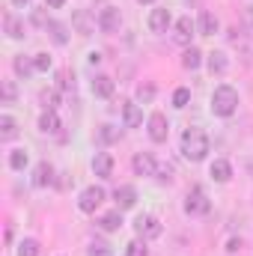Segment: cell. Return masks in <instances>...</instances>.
I'll list each match as a JSON object with an SVG mask.
<instances>
[{
  "instance_id": "cell-1",
  "label": "cell",
  "mask_w": 253,
  "mask_h": 256,
  "mask_svg": "<svg viewBox=\"0 0 253 256\" xmlns=\"http://www.w3.org/2000/svg\"><path fill=\"white\" fill-rule=\"evenodd\" d=\"M236 110H238V90L230 86V84L214 86V92H212V114L226 120V116H232Z\"/></svg>"
},
{
  "instance_id": "cell-2",
  "label": "cell",
  "mask_w": 253,
  "mask_h": 256,
  "mask_svg": "<svg viewBox=\"0 0 253 256\" xmlns=\"http://www.w3.org/2000/svg\"><path fill=\"white\" fill-rule=\"evenodd\" d=\"M182 155H185L188 161H194V164L206 161V155H208V137H206V131L188 128V131L182 134Z\"/></svg>"
},
{
  "instance_id": "cell-3",
  "label": "cell",
  "mask_w": 253,
  "mask_h": 256,
  "mask_svg": "<svg viewBox=\"0 0 253 256\" xmlns=\"http://www.w3.org/2000/svg\"><path fill=\"white\" fill-rule=\"evenodd\" d=\"M208 208H212V200H208V194L202 188H190L185 194V214L200 218V214H208Z\"/></svg>"
},
{
  "instance_id": "cell-4",
  "label": "cell",
  "mask_w": 253,
  "mask_h": 256,
  "mask_svg": "<svg viewBox=\"0 0 253 256\" xmlns=\"http://www.w3.org/2000/svg\"><path fill=\"white\" fill-rule=\"evenodd\" d=\"M134 232H137L143 242H149V238H158V236L164 232V226H161V220H158L155 214H140V218L134 220Z\"/></svg>"
},
{
  "instance_id": "cell-5",
  "label": "cell",
  "mask_w": 253,
  "mask_h": 256,
  "mask_svg": "<svg viewBox=\"0 0 253 256\" xmlns=\"http://www.w3.org/2000/svg\"><path fill=\"white\" fill-rule=\"evenodd\" d=\"M104 196H108V194H104V188H102V185H90L86 191L78 196V208H80L84 214H92V212L104 202Z\"/></svg>"
},
{
  "instance_id": "cell-6",
  "label": "cell",
  "mask_w": 253,
  "mask_h": 256,
  "mask_svg": "<svg viewBox=\"0 0 253 256\" xmlns=\"http://www.w3.org/2000/svg\"><path fill=\"white\" fill-rule=\"evenodd\" d=\"M120 27H122V12H120V6H104V9L98 12V30H102V33H120Z\"/></svg>"
},
{
  "instance_id": "cell-7",
  "label": "cell",
  "mask_w": 253,
  "mask_h": 256,
  "mask_svg": "<svg viewBox=\"0 0 253 256\" xmlns=\"http://www.w3.org/2000/svg\"><path fill=\"white\" fill-rule=\"evenodd\" d=\"M194 33H196V24L190 21L188 15H185V18H179V21L173 24V42H176V45H182V48H190Z\"/></svg>"
},
{
  "instance_id": "cell-8",
  "label": "cell",
  "mask_w": 253,
  "mask_h": 256,
  "mask_svg": "<svg viewBox=\"0 0 253 256\" xmlns=\"http://www.w3.org/2000/svg\"><path fill=\"white\" fill-rule=\"evenodd\" d=\"M146 126H149V140H152V143H164V140H167V134H170V122H167L164 114L155 110V114L149 116Z\"/></svg>"
},
{
  "instance_id": "cell-9",
  "label": "cell",
  "mask_w": 253,
  "mask_h": 256,
  "mask_svg": "<svg viewBox=\"0 0 253 256\" xmlns=\"http://www.w3.org/2000/svg\"><path fill=\"white\" fill-rule=\"evenodd\" d=\"M131 167H134V173H137V176H155V170H158V164H155L152 152H137V155L131 158Z\"/></svg>"
},
{
  "instance_id": "cell-10",
  "label": "cell",
  "mask_w": 253,
  "mask_h": 256,
  "mask_svg": "<svg viewBox=\"0 0 253 256\" xmlns=\"http://www.w3.org/2000/svg\"><path fill=\"white\" fill-rule=\"evenodd\" d=\"M114 200H116V208H120V212H128V208L137 206V191H134L131 185H120V188L114 191Z\"/></svg>"
},
{
  "instance_id": "cell-11",
  "label": "cell",
  "mask_w": 253,
  "mask_h": 256,
  "mask_svg": "<svg viewBox=\"0 0 253 256\" xmlns=\"http://www.w3.org/2000/svg\"><path fill=\"white\" fill-rule=\"evenodd\" d=\"M72 24H74V30H78L80 36H90V33L96 30L98 18H90V12H86V9H78V12L72 15Z\"/></svg>"
},
{
  "instance_id": "cell-12",
  "label": "cell",
  "mask_w": 253,
  "mask_h": 256,
  "mask_svg": "<svg viewBox=\"0 0 253 256\" xmlns=\"http://www.w3.org/2000/svg\"><path fill=\"white\" fill-rule=\"evenodd\" d=\"M92 173H96L98 179L114 176V155H110V152H98V155L92 158Z\"/></svg>"
},
{
  "instance_id": "cell-13",
  "label": "cell",
  "mask_w": 253,
  "mask_h": 256,
  "mask_svg": "<svg viewBox=\"0 0 253 256\" xmlns=\"http://www.w3.org/2000/svg\"><path fill=\"white\" fill-rule=\"evenodd\" d=\"M48 185H54V167L48 161H39L33 170V188H48Z\"/></svg>"
},
{
  "instance_id": "cell-14",
  "label": "cell",
  "mask_w": 253,
  "mask_h": 256,
  "mask_svg": "<svg viewBox=\"0 0 253 256\" xmlns=\"http://www.w3.org/2000/svg\"><path fill=\"white\" fill-rule=\"evenodd\" d=\"M122 122H126V128L143 126V110H140L137 102H126V104H122Z\"/></svg>"
},
{
  "instance_id": "cell-15",
  "label": "cell",
  "mask_w": 253,
  "mask_h": 256,
  "mask_svg": "<svg viewBox=\"0 0 253 256\" xmlns=\"http://www.w3.org/2000/svg\"><path fill=\"white\" fill-rule=\"evenodd\" d=\"M208 176L214 179V182H230L232 179V164L230 161H224V158H218V161H212V167H208Z\"/></svg>"
},
{
  "instance_id": "cell-16",
  "label": "cell",
  "mask_w": 253,
  "mask_h": 256,
  "mask_svg": "<svg viewBox=\"0 0 253 256\" xmlns=\"http://www.w3.org/2000/svg\"><path fill=\"white\" fill-rule=\"evenodd\" d=\"M170 27V12L167 9H152L149 12V30L152 33H167Z\"/></svg>"
},
{
  "instance_id": "cell-17",
  "label": "cell",
  "mask_w": 253,
  "mask_h": 256,
  "mask_svg": "<svg viewBox=\"0 0 253 256\" xmlns=\"http://www.w3.org/2000/svg\"><path fill=\"white\" fill-rule=\"evenodd\" d=\"M196 30H200V36H214V33L220 30L218 15H214V12H202V15H200V21H196Z\"/></svg>"
},
{
  "instance_id": "cell-18",
  "label": "cell",
  "mask_w": 253,
  "mask_h": 256,
  "mask_svg": "<svg viewBox=\"0 0 253 256\" xmlns=\"http://www.w3.org/2000/svg\"><path fill=\"white\" fill-rule=\"evenodd\" d=\"M206 66H208L212 74H224L230 68V60H226L224 51H212V54H206Z\"/></svg>"
},
{
  "instance_id": "cell-19",
  "label": "cell",
  "mask_w": 253,
  "mask_h": 256,
  "mask_svg": "<svg viewBox=\"0 0 253 256\" xmlns=\"http://www.w3.org/2000/svg\"><path fill=\"white\" fill-rule=\"evenodd\" d=\"M114 78H108V74H96V80H92V92L98 96V98H110L114 96Z\"/></svg>"
},
{
  "instance_id": "cell-20",
  "label": "cell",
  "mask_w": 253,
  "mask_h": 256,
  "mask_svg": "<svg viewBox=\"0 0 253 256\" xmlns=\"http://www.w3.org/2000/svg\"><path fill=\"white\" fill-rule=\"evenodd\" d=\"M98 226H102L104 232H116V230L122 226V212H120V208H114V212L102 214V218H98Z\"/></svg>"
},
{
  "instance_id": "cell-21",
  "label": "cell",
  "mask_w": 253,
  "mask_h": 256,
  "mask_svg": "<svg viewBox=\"0 0 253 256\" xmlns=\"http://www.w3.org/2000/svg\"><path fill=\"white\" fill-rule=\"evenodd\" d=\"M48 36H51V42L54 45H66L68 42V27H66L63 21H48Z\"/></svg>"
},
{
  "instance_id": "cell-22",
  "label": "cell",
  "mask_w": 253,
  "mask_h": 256,
  "mask_svg": "<svg viewBox=\"0 0 253 256\" xmlns=\"http://www.w3.org/2000/svg\"><path fill=\"white\" fill-rule=\"evenodd\" d=\"M39 131H42V134H60V116H57L54 110H45V114L39 116Z\"/></svg>"
},
{
  "instance_id": "cell-23",
  "label": "cell",
  "mask_w": 253,
  "mask_h": 256,
  "mask_svg": "<svg viewBox=\"0 0 253 256\" xmlns=\"http://www.w3.org/2000/svg\"><path fill=\"white\" fill-rule=\"evenodd\" d=\"M3 24H6V36H9V39H24V21H21L18 15L9 12V15L3 18Z\"/></svg>"
},
{
  "instance_id": "cell-24",
  "label": "cell",
  "mask_w": 253,
  "mask_h": 256,
  "mask_svg": "<svg viewBox=\"0 0 253 256\" xmlns=\"http://www.w3.org/2000/svg\"><path fill=\"white\" fill-rule=\"evenodd\" d=\"M182 66H185L188 72H196V68L202 66V51H200V48H194V45L185 48V54H182Z\"/></svg>"
},
{
  "instance_id": "cell-25",
  "label": "cell",
  "mask_w": 253,
  "mask_h": 256,
  "mask_svg": "<svg viewBox=\"0 0 253 256\" xmlns=\"http://www.w3.org/2000/svg\"><path fill=\"white\" fill-rule=\"evenodd\" d=\"M15 137H18V122L9 114H3L0 116V140H15Z\"/></svg>"
},
{
  "instance_id": "cell-26",
  "label": "cell",
  "mask_w": 253,
  "mask_h": 256,
  "mask_svg": "<svg viewBox=\"0 0 253 256\" xmlns=\"http://www.w3.org/2000/svg\"><path fill=\"white\" fill-rule=\"evenodd\" d=\"M12 68H15V74H18V78H30V74L36 72V68H33V60H27L24 54L12 60Z\"/></svg>"
},
{
  "instance_id": "cell-27",
  "label": "cell",
  "mask_w": 253,
  "mask_h": 256,
  "mask_svg": "<svg viewBox=\"0 0 253 256\" xmlns=\"http://www.w3.org/2000/svg\"><path fill=\"white\" fill-rule=\"evenodd\" d=\"M9 167L21 173V170L27 167V149H12V152H9Z\"/></svg>"
},
{
  "instance_id": "cell-28",
  "label": "cell",
  "mask_w": 253,
  "mask_h": 256,
  "mask_svg": "<svg viewBox=\"0 0 253 256\" xmlns=\"http://www.w3.org/2000/svg\"><path fill=\"white\" fill-rule=\"evenodd\" d=\"M42 104H45V110H57L60 108V92L57 90H42Z\"/></svg>"
},
{
  "instance_id": "cell-29",
  "label": "cell",
  "mask_w": 253,
  "mask_h": 256,
  "mask_svg": "<svg viewBox=\"0 0 253 256\" xmlns=\"http://www.w3.org/2000/svg\"><path fill=\"white\" fill-rule=\"evenodd\" d=\"M18 256H39V242L36 238H24L18 244Z\"/></svg>"
},
{
  "instance_id": "cell-30",
  "label": "cell",
  "mask_w": 253,
  "mask_h": 256,
  "mask_svg": "<svg viewBox=\"0 0 253 256\" xmlns=\"http://www.w3.org/2000/svg\"><path fill=\"white\" fill-rule=\"evenodd\" d=\"M86 256H114V248H110L108 242H92L90 250H86Z\"/></svg>"
},
{
  "instance_id": "cell-31",
  "label": "cell",
  "mask_w": 253,
  "mask_h": 256,
  "mask_svg": "<svg viewBox=\"0 0 253 256\" xmlns=\"http://www.w3.org/2000/svg\"><path fill=\"white\" fill-rule=\"evenodd\" d=\"M188 102H190V90L188 86H179V90L173 92V108L182 110V108H188Z\"/></svg>"
},
{
  "instance_id": "cell-32",
  "label": "cell",
  "mask_w": 253,
  "mask_h": 256,
  "mask_svg": "<svg viewBox=\"0 0 253 256\" xmlns=\"http://www.w3.org/2000/svg\"><path fill=\"white\" fill-rule=\"evenodd\" d=\"M98 140H102V143H116V140H120V128L102 126L98 128Z\"/></svg>"
},
{
  "instance_id": "cell-33",
  "label": "cell",
  "mask_w": 253,
  "mask_h": 256,
  "mask_svg": "<svg viewBox=\"0 0 253 256\" xmlns=\"http://www.w3.org/2000/svg\"><path fill=\"white\" fill-rule=\"evenodd\" d=\"M152 98H155V86H152V84H140V86H137V102L149 104Z\"/></svg>"
},
{
  "instance_id": "cell-34",
  "label": "cell",
  "mask_w": 253,
  "mask_h": 256,
  "mask_svg": "<svg viewBox=\"0 0 253 256\" xmlns=\"http://www.w3.org/2000/svg\"><path fill=\"white\" fill-rule=\"evenodd\" d=\"M126 256H149V250H146V244L137 238V242H128L126 244Z\"/></svg>"
},
{
  "instance_id": "cell-35",
  "label": "cell",
  "mask_w": 253,
  "mask_h": 256,
  "mask_svg": "<svg viewBox=\"0 0 253 256\" xmlns=\"http://www.w3.org/2000/svg\"><path fill=\"white\" fill-rule=\"evenodd\" d=\"M155 176H158V182H173V167L170 164H158Z\"/></svg>"
},
{
  "instance_id": "cell-36",
  "label": "cell",
  "mask_w": 253,
  "mask_h": 256,
  "mask_svg": "<svg viewBox=\"0 0 253 256\" xmlns=\"http://www.w3.org/2000/svg\"><path fill=\"white\" fill-rule=\"evenodd\" d=\"M33 68H36V72H48V68H51V57H48V54H36V57H33Z\"/></svg>"
},
{
  "instance_id": "cell-37",
  "label": "cell",
  "mask_w": 253,
  "mask_h": 256,
  "mask_svg": "<svg viewBox=\"0 0 253 256\" xmlns=\"http://www.w3.org/2000/svg\"><path fill=\"white\" fill-rule=\"evenodd\" d=\"M238 248H242V238H236V236H232V238L226 242V254H236Z\"/></svg>"
},
{
  "instance_id": "cell-38",
  "label": "cell",
  "mask_w": 253,
  "mask_h": 256,
  "mask_svg": "<svg viewBox=\"0 0 253 256\" xmlns=\"http://www.w3.org/2000/svg\"><path fill=\"white\" fill-rule=\"evenodd\" d=\"M57 80H60V90H68V86H74V84L68 80V72H60V74H57Z\"/></svg>"
},
{
  "instance_id": "cell-39",
  "label": "cell",
  "mask_w": 253,
  "mask_h": 256,
  "mask_svg": "<svg viewBox=\"0 0 253 256\" xmlns=\"http://www.w3.org/2000/svg\"><path fill=\"white\" fill-rule=\"evenodd\" d=\"M3 98H6V102L15 98V86H12V84H3Z\"/></svg>"
},
{
  "instance_id": "cell-40",
  "label": "cell",
  "mask_w": 253,
  "mask_h": 256,
  "mask_svg": "<svg viewBox=\"0 0 253 256\" xmlns=\"http://www.w3.org/2000/svg\"><path fill=\"white\" fill-rule=\"evenodd\" d=\"M102 63V54H98V51H92V54H90V66H98Z\"/></svg>"
},
{
  "instance_id": "cell-41",
  "label": "cell",
  "mask_w": 253,
  "mask_h": 256,
  "mask_svg": "<svg viewBox=\"0 0 253 256\" xmlns=\"http://www.w3.org/2000/svg\"><path fill=\"white\" fill-rule=\"evenodd\" d=\"M45 3H48L51 9H60V6H66V0H45Z\"/></svg>"
},
{
  "instance_id": "cell-42",
  "label": "cell",
  "mask_w": 253,
  "mask_h": 256,
  "mask_svg": "<svg viewBox=\"0 0 253 256\" xmlns=\"http://www.w3.org/2000/svg\"><path fill=\"white\" fill-rule=\"evenodd\" d=\"M248 21L253 24V6H248Z\"/></svg>"
},
{
  "instance_id": "cell-43",
  "label": "cell",
  "mask_w": 253,
  "mask_h": 256,
  "mask_svg": "<svg viewBox=\"0 0 253 256\" xmlns=\"http://www.w3.org/2000/svg\"><path fill=\"white\" fill-rule=\"evenodd\" d=\"M12 3H15V6H27L30 0H12Z\"/></svg>"
},
{
  "instance_id": "cell-44",
  "label": "cell",
  "mask_w": 253,
  "mask_h": 256,
  "mask_svg": "<svg viewBox=\"0 0 253 256\" xmlns=\"http://www.w3.org/2000/svg\"><path fill=\"white\" fill-rule=\"evenodd\" d=\"M137 3H140V6H152L155 0H137Z\"/></svg>"
}]
</instances>
